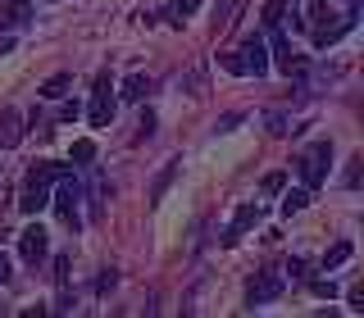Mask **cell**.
Segmentation results:
<instances>
[{
	"instance_id": "obj_15",
	"label": "cell",
	"mask_w": 364,
	"mask_h": 318,
	"mask_svg": "<svg viewBox=\"0 0 364 318\" xmlns=\"http://www.w3.org/2000/svg\"><path fill=\"white\" fill-rule=\"evenodd\" d=\"M68 159H73V168H82L96 159V141H73V150H68Z\"/></svg>"
},
{
	"instance_id": "obj_21",
	"label": "cell",
	"mask_w": 364,
	"mask_h": 318,
	"mask_svg": "<svg viewBox=\"0 0 364 318\" xmlns=\"http://www.w3.org/2000/svg\"><path fill=\"white\" fill-rule=\"evenodd\" d=\"M282 9H287V0H269V5H264V23H269V28L282 23Z\"/></svg>"
},
{
	"instance_id": "obj_9",
	"label": "cell",
	"mask_w": 364,
	"mask_h": 318,
	"mask_svg": "<svg viewBox=\"0 0 364 318\" xmlns=\"http://www.w3.org/2000/svg\"><path fill=\"white\" fill-rule=\"evenodd\" d=\"M87 119H91V128H109L114 123V96H91Z\"/></svg>"
},
{
	"instance_id": "obj_8",
	"label": "cell",
	"mask_w": 364,
	"mask_h": 318,
	"mask_svg": "<svg viewBox=\"0 0 364 318\" xmlns=\"http://www.w3.org/2000/svg\"><path fill=\"white\" fill-rule=\"evenodd\" d=\"M18 141H23V114L5 109L0 114V146H18Z\"/></svg>"
},
{
	"instance_id": "obj_1",
	"label": "cell",
	"mask_w": 364,
	"mask_h": 318,
	"mask_svg": "<svg viewBox=\"0 0 364 318\" xmlns=\"http://www.w3.org/2000/svg\"><path fill=\"white\" fill-rule=\"evenodd\" d=\"M328 164H333V141H314L310 150H305L301 159H296V168H301V182H305V191H314L318 182L328 177Z\"/></svg>"
},
{
	"instance_id": "obj_29",
	"label": "cell",
	"mask_w": 364,
	"mask_h": 318,
	"mask_svg": "<svg viewBox=\"0 0 364 318\" xmlns=\"http://www.w3.org/2000/svg\"><path fill=\"white\" fill-rule=\"evenodd\" d=\"M5 23H9V14H5V9H0V28H5Z\"/></svg>"
},
{
	"instance_id": "obj_27",
	"label": "cell",
	"mask_w": 364,
	"mask_h": 318,
	"mask_svg": "<svg viewBox=\"0 0 364 318\" xmlns=\"http://www.w3.org/2000/svg\"><path fill=\"white\" fill-rule=\"evenodd\" d=\"M114 282H119V273H114V268H109V273H100V282H96V287H100V291H109V287H114Z\"/></svg>"
},
{
	"instance_id": "obj_30",
	"label": "cell",
	"mask_w": 364,
	"mask_h": 318,
	"mask_svg": "<svg viewBox=\"0 0 364 318\" xmlns=\"http://www.w3.org/2000/svg\"><path fill=\"white\" fill-rule=\"evenodd\" d=\"M318 5H328V0H318Z\"/></svg>"
},
{
	"instance_id": "obj_24",
	"label": "cell",
	"mask_w": 364,
	"mask_h": 318,
	"mask_svg": "<svg viewBox=\"0 0 364 318\" xmlns=\"http://www.w3.org/2000/svg\"><path fill=\"white\" fill-rule=\"evenodd\" d=\"M269 132H273V136H282V132H287V119H282V114H278V109H273V114H269Z\"/></svg>"
},
{
	"instance_id": "obj_19",
	"label": "cell",
	"mask_w": 364,
	"mask_h": 318,
	"mask_svg": "<svg viewBox=\"0 0 364 318\" xmlns=\"http://www.w3.org/2000/svg\"><path fill=\"white\" fill-rule=\"evenodd\" d=\"M282 187H287V173H264V182H259V191H264V196H278Z\"/></svg>"
},
{
	"instance_id": "obj_22",
	"label": "cell",
	"mask_w": 364,
	"mask_h": 318,
	"mask_svg": "<svg viewBox=\"0 0 364 318\" xmlns=\"http://www.w3.org/2000/svg\"><path fill=\"white\" fill-rule=\"evenodd\" d=\"M223 68H228V73H246V60H242V50H228V55H223Z\"/></svg>"
},
{
	"instance_id": "obj_6",
	"label": "cell",
	"mask_w": 364,
	"mask_h": 318,
	"mask_svg": "<svg viewBox=\"0 0 364 318\" xmlns=\"http://www.w3.org/2000/svg\"><path fill=\"white\" fill-rule=\"evenodd\" d=\"M255 223H259V204H255V200H246L242 209H237L232 227L223 232V246H237V241H242V232H246V227H255Z\"/></svg>"
},
{
	"instance_id": "obj_26",
	"label": "cell",
	"mask_w": 364,
	"mask_h": 318,
	"mask_svg": "<svg viewBox=\"0 0 364 318\" xmlns=\"http://www.w3.org/2000/svg\"><path fill=\"white\" fill-rule=\"evenodd\" d=\"M346 300H350V309H364V287H350Z\"/></svg>"
},
{
	"instance_id": "obj_23",
	"label": "cell",
	"mask_w": 364,
	"mask_h": 318,
	"mask_svg": "<svg viewBox=\"0 0 364 318\" xmlns=\"http://www.w3.org/2000/svg\"><path fill=\"white\" fill-rule=\"evenodd\" d=\"M314 295H318V300H333V295H337V282L333 278H318L314 282Z\"/></svg>"
},
{
	"instance_id": "obj_2",
	"label": "cell",
	"mask_w": 364,
	"mask_h": 318,
	"mask_svg": "<svg viewBox=\"0 0 364 318\" xmlns=\"http://www.w3.org/2000/svg\"><path fill=\"white\" fill-rule=\"evenodd\" d=\"M77 200H82V182H77L73 173H64V177H60V187L50 191V204L60 209V219H64V223H73V227H77Z\"/></svg>"
},
{
	"instance_id": "obj_25",
	"label": "cell",
	"mask_w": 364,
	"mask_h": 318,
	"mask_svg": "<svg viewBox=\"0 0 364 318\" xmlns=\"http://www.w3.org/2000/svg\"><path fill=\"white\" fill-rule=\"evenodd\" d=\"M9 273H14V264H9V255H5V250H0V287H5V282H9Z\"/></svg>"
},
{
	"instance_id": "obj_20",
	"label": "cell",
	"mask_w": 364,
	"mask_h": 318,
	"mask_svg": "<svg viewBox=\"0 0 364 318\" xmlns=\"http://www.w3.org/2000/svg\"><path fill=\"white\" fill-rule=\"evenodd\" d=\"M68 278H73V259L60 255V259H55V282H60V287H68Z\"/></svg>"
},
{
	"instance_id": "obj_3",
	"label": "cell",
	"mask_w": 364,
	"mask_h": 318,
	"mask_svg": "<svg viewBox=\"0 0 364 318\" xmlns=\"http://www.w3.org/2000/svg\"><path fill=\"white\" fill-rule=\"evenodd\" d=\"M278 295H282V278H278V273H259V278H250V287H246L250 309H255V305L278 300Z\"/></svg>"
},
{
	"instance_id": "obj_12",
	"label": "cell",
	"mask_w": 364,
	"mask_h": 318,
	"mask_svg": "<svg viewBox=\"0 0 364 318\" xmlns=\"http://www.w3.org/2000/svg\"><path fill=\"white\" fill-rule=\"evenodd\" d=\"M68 87H73V77H68V73H55L50 82L41 87V96H46V100H60V96H68Z\"/></svg>"
},
{
	"instance_id": "obj_28",
	"label": "cell",
	"mask_w": 364,
	"mask_h": 318,
	"mask_svg": "<svg viewBox=\"0 0 364 318\" xmlns=\"http://www.w3.org/2000/svg\"><path fill=\"white\" fill-rule=\"evenodd\" d=\"M287 278H305V259H291V264H287Z\"/></svg>"
},
{
	"instance_id": "obj_7",
	"label": "cell",
	"mask_w": 364,
	"mask_h": 318,
	"mask_svg": "<svg viewBox=\"0 0 364 318\" xmlns=\"http://www.w3.org/2000/svg\"><path fill=\"white\" fill-rule=\"evenodd\" d=\"M242 60H246V73H255V77L269 73V50H264V41H259V37H246L242 41Z\"/></svg>"
},
{
	"instance_id": "obj_10",
	"label": "cell",
	"mask_w": 364,
	"mask_h": 318,
	"mask_svg": "<svg viewBox=\"0 0 364 318\" xmlns=\"http://www.w3.org/2000/svg\"><path fill=\"white\" fill-rule=\"evenodd\" d=\"M350 28H355V14H346L341 23H328V28H314V45L323 50V45H333L341 32H350Z\"/></svg>"
},
{
	"instance_id": "obj_13",
	"label": "cell",
	"mask_w": 364,
	"mask_h": 318,
	"mask_svg": "<svg viewBox=\"0 0 364 318\" xmlns=\"http://www.w3.org/2000/svg\"><path fill=\"white\" fill-rule=\"evenodd\" d=\"M146 91H151V77L132 73L128 82H123V100H146Z\"/></svg>"
},
{
	"instance_id": "obj_17",
	"label": "cell",
	"mask_w": 364,
	"mask_h": 318,
	"mask_svg": "<svg viewBox=\"0 0 364 318\" xmlns=\"http://www.w3.org/2000/svg\"><path fill=\"white\" fill-rule=\"evenodd\" d=\"M305 204H310V191H291V196H282V214L291 219V214H301Z\"/></svg>"
},
{
	"instance_id": "obj_16",
	"label": "cell",
	"mask_w": 364,
	"mask_h": 318,
	"mask_svg": "<svg viewBox=\"0 0 364 318\" xmlns=\"http://www.w3.org/2000/svg\"><path fill=\"white\" fill-rule=\"evenodd\" d=\"M350 250H355L350 241H337V246H333V250H328V255H323V268H341V264H346V259H350Z\"/></svg>"
},
{
	"instance_id": "obj_14",
	"label": "cell",
	"mask_w": 364,
	"mask_h": 318,
	"mask_svg": "<svg viewBox=\"0 0 364 318\" xmlns=\"http://www.w3.org/2000/svg\"><path fill=\"white\" fill-rule=\"evenodd\" d=\"M273 60H278V68H282V73H287V64H291V41L282 37L278 28H273Z\"/></svg>"
},
{
	"instance_id": "obj_4",
	"label": "cell",
	"mask_w": 364,
	"mask_h": 318,
	"mask_svg": "<svg viewBox=\"0 0 364 318\" xmlns=\"http://www.w3.org/2000/svg\"><path fill=\"white\" fill-rule=\"evenodd\" d=\"M18 255H23V264H41V259H46V232L37 223L18 232Z\"/></svg>"
},
{
	"instance_id": "obj_5",
	"label": "cell",
	"mask_w": 364,
	"mask_h": 318,
	"mask_svg": "<svg viewBox=\"0 0 364 318\" xmlns=\"http://www.w3.org/2000/svg\"><path fill=\"white\" fill-rule=\"evenodd\" d=\"M46 204H50V182L28 177V187H23V196H18V209L23 214H41Z\"/></svg>"
},
{
	"instance_id": "obj_11",
	"label": "cell",
	"mask_w": 364,
	"mask_h": 318,
	"mask_svg": "<svg viewBox=\"0 0 364 318\" xmlns=\"http://www.w3.org/2000/svg\"><path fill=\"white\" fill-rule=\"evenodd\" d=\"M200 9V0H168V23H173V28H182V23H187V14H196Z\"/></svg>"
},
{
	"instance_id": "obj_18",
	"label": "cell",
	"mask_w": 364,
	"mask_h": 318,
	"mask_svg": "<svg viewBox=\"0 0 364 318\" xmlns=\"http://www.w3.org/2000/svg\"><path fill=\"white\" fill-rule=\"evenodd\" d=\"M5 14H9V23H28L32 18V5H28V0H9Z\"/></svg>"
}]
</instances>
